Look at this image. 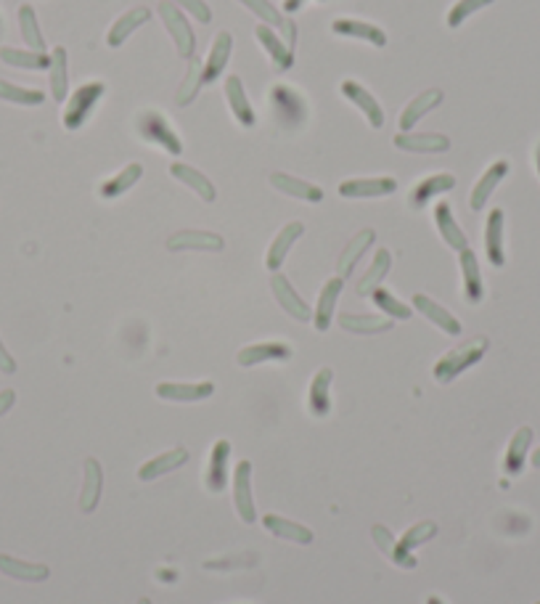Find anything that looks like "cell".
Here are the masks:
<instances>
[{
  "label": "cell",
  "mask_w": 540,
  "mask_h": 604,
  "mask_svg": "<svg viewBox=\"0 0 540 604\" xmlns=\"http://www.w3.org/2000/svg\"><path fill=\"white\" fill-rule=\"evenodd\" d=\"M488 348H490V340L480 334V337H472V340H466L464 345H458V348L448 350V353H445V356L434 364V369H432L434 382H440V385H450L458 374H464L466 369L477 366V364L485 358Z\"/></svg>",
  "instance_id": "6da1fadb"
},
{
  "label": "cell",
  "mask_w": 540,
  "mask_h": 604,
  "mask_svg": "<svg viewBox=\"0 0 540 604\" xmlns=\"http://www.w3.org/2000/svg\"><path fill=\"white\" fill-rule=\"evenodd\" d=\"M136 133H138L144 141L160 146L162 152H168V154H173V157L183 154V141H180V136L173 130L170 120H168L162 112H157V109H144V112L136 114Z\"/></svg>",
  "instance_id": "7a4b0ae2"
},
{
  "label": "cell",
  "mask_w": 540,
  "mask_h": 604,
  "mask_svg": "<svg viewBox=\"0 0 540 604\" xmlns=\"http://www.w3.org/2000/svg\"><path fill=\"white\" fill-rule=\"evenodd\" d=\"M104 93H106V82L93 80V82L80 85V88L69 96V101H67V109H64V128H67V130H80V128L88 122V117L93 114L96 104L104 98Z\"/></svg>",
  "instance_id": "3957f363"
},
{
  "label": "cell",
  "mask_w": 540,
  "mask_h": 604,
  "mask_svg": "<svg viewBox=\"0 0 540 604\" xmlns=\"http://www.w3.org/2000/svg\"><path fill=\"white\" fill-rule=\"evenodd\" d=\"M270 104H273V114H276V120H278L281 128L297 130V128L305 125V120H308V101L294 88H289V85H273L270 88Z\"/></svg>",
  "instance_id": "277c9868"
},
{
  "label": "cell",
  "mask_w": 540,
  "mask_h": 604,
  "mask_svg": "<svg viewBox=\"0 0 540 604\" xmlns=\"http://www.w3.org/2000/svg\"><path fill=\"white\" fill-rule=\"evenodd\" d=\"M160 16H162L168 32L173 35L180 56H183V59H193V53H196V35H193V29H191L185 13L180 11L176 3L162 0V3H160Z\"/></svg>",
  "instance_id": "5b68a950"
},
{
  "label": "cell",
  "mask_w": 540,
  "mask_h": 604,
  "mask_svg": "<svg viewBox=\"0 0 540 604\" xmlns=\"http://www.w3.org/2000/svg\"><path fill=\"white\" fill-rule=\"evenodd\" d=\"M340 197L345 200H379V197H389L397 192V181L389 176H379V178H350L340 184Z\"/></svg>",
  "instance_id": "8992f818"
},
{
  "label": "cell",
  "mask_w": 540,
  "mask_h": 604,
  "mask_svg": "<svg viewBox=\"0 0 540 604\" xmlns=\"http://www.w3.org/2000/svg\"><path fill=\"white\" fill-rule=\"evenodd\" d=\"M233 504L239 517L252 525L257 520V509H254V498H252V464L244 459L236 464L233 469Z\"/></svg>",
  "instance_id": "52a82bcc"
},
{
  "label": "cell",
  "mask_w": 540,
  "mask_h": 604,
  "mask_svg": "<svg viewBox=\"0 0 540 604\" xmlns=\"http://www.w3.org/2000/svg\"><path fill=\"white\" fill-rule=\"evenodd\" d=\"M225 247L223 236L215 231H196V228H185V231H176L168 239V249L170 252H220Z\"/></svg>",
  "instance_id": "ba28073f"
},
{
  "label": "cell",
  "mask_w": 540,
  "mask_h": 604,
  "mask_svg": "<svg viewBox=\"0 0 540 604\" xmlns=\"http://www.w3.org/2000/svg\"><path fill=\"white\" fill-rule=\"evenodd\" d=\"M392 144L400 152H411V154H442L450 152V138L442 133H395Z\"/></svg>",
  "instance_id": "9c48e42d"
},
{
  "label": "cell",
  "mask_w": 540,
  "mask_h": 604,
  "mask_svg": "<svg viewBox=\"0 0 540 604\" xmlns=\"http://www.w3.org/2000/svg\"><path fill=\"white\" fill-rule=\"evenodd\" d=\"M254 37L265 48V53L270 56V64H273L276 72H289L294 67V48H289L286 40L273 32V27L257 24L254 27Z\"/></svg>",
  "instance_id": "30bf717a"
},
{
  "label": "cell",
  "mask_w": 540,
  "mask_h": 604,
  "mask_svg": "<svg viewBox=\"0 0 540 604\" xmlns=\"http://www.w3.org/2000/svg\"><path fill=\"white\" fill-rule=\"evenodd\" d=\"M231 53H233V35L228 29H220L215 35V43H212L209 56H207L204 69H201V82L204 85H209V82L223 77V72H225L228 61H231Z\"/></svg>",
  "instance_id": "8fae6325"
},
{
  "label": "cell",
  "mask_w": 540,
  "mask_h": 604,
  "mask_svg": "<svg viewBox=\"0 0 540 604\" xmlns=\"http://www.w3.org/2000/svg\"><path fill=\"white\" fill-rule=\"evenodd\" d=\"M270 289L278 300V305L284 308L286 316H292L294 321H310L313 318V310L308 308V302L297 294V289L292 286V281L284 276V273H273L270 278Z\"/></svg>",
  "instance_id": "7c38bea8"
},
{
  "label": "cell",
  "mask_w": 540,
  "mask_h": 604,
  "mask_svg": "<svg viewBox=\"0 0 540 604\" xmlns=\"http://www.w3.org/2000/svg\"><path fill=\"white\" fill-rule=\"evenodd\" d=\"M442 90L440 88H429V90H424V93H419L416 98H411L408 104H405V109H403V114H400V120H397V128H400V133H408V130H413V125H419L432 109H437L440 104H442Z\"/></svg>",
  "instance_id": "4fadbf2b"
},
{
  "label": "cell",
  "mask_w": 540,
  "mask_h": 604,
  "mask_svg": "<svg viewBox=\"0 0 540 604\" xmlns=\"http://www.w3.org/2000/svg\"><path fill=\"white\" fill-rule=\"evenodd\" d=\"M228 459H231V443L228 440H217L212 445V453L207 459V469H204V485L212 493H223L228 488Z\"/></svg>",
  "instance_id": "5bb4252c"
},
{
  "label": "cell",
  "mask_w": 540,
  "mask_h": 604,
  "mask_svg": "<svg viewBox=\"0 0 540 604\" xmlns=\"http://www.w3.org/2000/svg\"><path fill=\"white\" fill-rule=\"evenodd\" d=\"M345 289V278L342 276H332L321 294H318V305L313 310V324L318 332H329V326L334 324V310H337V302H340V294Z\"/></svg>",
  "instance_id": "9a60e30c"
},
{
  "label": "cell",
  "mask_w": 540,
  "mask_h": 604,
  "mask_svg": "<svg viewBox=\"0 0 540 604\" xmlns=\"http://www.w3.org/2000/svg\"><path fill=\"white\" fill-rule=\"evenodd\" d=\"M305 233V225L300 223V220H292V223H286L278 233H276V239L270 241V247H268V255H265V268L268 271H278L281 265H284V260H286V255L292 252V247H294V241L300 239Z\"/></svg>",
  "instance_id": "2e32d148"
},
{
  "label": "cell",
  "mask_w": 540,
  "mask_h": 604,
  "mask_svg": "<svg viewBox=\"0 0 540 604\" xmlns=\"http://www.w3.org/2000/svg\"><path fill=\"white\" fill-rule=\"evenodd\" d=\"M340 90H342V96H345L350 104H356L360 112L365 114V120H368V125H371L373 130H379V128L384 125V109H381V104H379L360 82H356V80H345V82L340 85Z\"/></svg>",
  "instance_id": "e0dca14e"
},
{
  "label": "cell",
  "mask_w": 540,
  "mask_h": 604,
  "mask_svg": "<svg viewBox=\"0 0 540 604\" xmlns=\"http://www.w3.org/2000/svg\"><path fill=\"white\" fill-rule=\"evenodd\" d=\"M292 348L286 342H257V345H247L239 350L236 361L239 366L249 369L257 364H268V361H289L292 358Z\"/></svg>",
  "instance_id": "ac0fdd59"
},
{
  "label": "cell",
  "mask_w": 540,
  "mask_h": 604,
  "mask_svg": "<svg viewBox=\"0 0 540 604\" xmlns=\"http://www.w3.org/2000/svg\"><path fill=\"white\" fill-rule=\"evenodd\" d=\"M157 398L162 401H173V403H196V401H207L212 393H215V385L212 382H160L154 388Z\"/></svg>",
  "instance_id": "d6986e66"
},
{
  "label": "cell",
  "mask_w": 540,
  "mask_h": 604,
  "mask_svg": "<svg viewBox=\"0 0 540 604\" xmlns=\"http://www.w3.org/2000/svg\"><path fill=\"white\" fill-rule=\"evenodd\" d=\"M225 98H228V106L233 112V117L239 120L241 128H254L257 125V114L247 98V90H244V82L239 75H228L225 77Z\"/></svg>",
  "instance_id": "ffe728a7"
},
{
  "label": "cell",
  "mask_w": 540,
  "mask_h": 604,
  "mask_svg": "<svg viewBox=\"0 0 540 604\" xmlns=\"http://www.w3.org/2000/svg\"><path fill=\"white\" fill-rule=\"evenodd\" d=\"M458 265H461V284H464V294L472 305H480L485 297V284H482V271L477 263V255L466 247L458 252Z\"/></svg>",
  "instance_id": "44dd1931"
},
{
  "label": "cell",
  "mask_w": 540,
  "mask_h": 604,
  "mask_svg": "<svg viewBox=\"0 0 540 604\" xmlns=\"http://www.w3.org/2000/svg\"><path fill=\"white\" fill-rule=\"evenodd\" d=\"M450 189H456V176H450V173H434V176L419 181L411 189L408 204H411V209H421L424 204H429V201L434 200V197H440V194H448Z\"/></svg>",
  "instance_id": "7402d4cb"
},
{
  "label": "cell",
  "mask_w": 540,
  "mask_h": 604,
  "mask_svg": "<svg viewBox=\"0 0 540 604\" xmlns=\"http://www.w3.org/2000/svg\"><path fill=\"white\" fill-rule=\"evenodd\" d=\"M509 170H512V165H509L506 160H496V162L482 173V178L474 184L472 197H469V204H472L474 212H480V209L488 204V200L493 197V192L498 189V184L509 176Z\"/></svg>",
  "instance_id": "603a6c76"
},
{
  "label": "cell",
  "mask_w": 540,
  "mask_h": 604,
  "mask_svg": "<svg viewBox=\"0 0 540 604\" xmlns=\"http://www.w3.org/2000/svg\"><path fill=\"white\" fill-rule=\"evenodd\" d=\"M413 308L421 313V316H427L437 329H442L445 334H450V337H458L461 334V321L448 310V308H442L440 302H434L432 297H427V294H413Z\"/></svg>",
  "instance_id": "cb8c5ba5"
},
{
  "label": "cell",
  "mask_w": 540,
  "mask_h": 604,
  "mask_svg": "<svg viewBox=\"0 0 540 604\" xmlns=\"http://www.w3.org/2000/svg\"><path fill=\"white\" fill-rule=\"evenodd\" d=\"M332 382H334V372L329 366H324L308 390V408L316 419H326L332 413Z\"/></svg>",
  "instance_id": "d4e9b609"
},
{
  "label": "cell",
  "mask_w": 540,
  "mask_h": 604,
  "mask_svg": "<svg viewBox=\"0 0 540 604\" xmlns=\"http://www.w3.org/2000/svg\"><path fill=\"white\" fill-rule=\"evenodd\" d=\"M332 29L342 37H356V40H363L368 45H376V48H384L387 45V32L379 29L376 24H368V21H360V19H334L332 21Z\"/></svg>",
  "instance_id": "484cf974"
},
{
  "label": "cell",
  "mask_w": 540,
  "mask_h": 604,
  "mask_svg": "<svg viewBox=\"0 0 540 604\" xmlns=\"http://www.w3.org/2000/svg\"><path fill=\"white\" fill-rule=\"evenodd\" d=\"M188 461V451L185 448H173V451H165L154 459H149L146 464L138 467V480L141 482H152L157 477H165L168 472H176L183 464Z\"/></svg>",
  "instance_id": "4316f807"
},
{
  "label": "cell",
  "mask_w": 540,
  "mask_h": 604,
  "mask_svg": "<svg viewBox=\"0 0 540 604\" xmlns=\"http://www.w3.org/2000/svg\"><path fill=\"white\" fill-rule=\"evenodd\" d=\"M504 209H490L488 223H485V252L490 265L504 268L506 265V252H504Z\"/></svg>",
  "instance_id": "83f0119b"
},
{
  "label": "cell",
  "mask_w": 540,
  "mask_h": 604,
  "mask_svg": "<svg viewBox=\"0 0 540 604\" xmlns=\"http://www.w3.org/2000/svg\"><path fill=\"white\" fill-rule=\"evenodd\" d=\"M262 525H265V530L268 533H273L276 538H281V541H292V544H300V546H308V544H313V530L310 528H305V525H300V522H294V520H286V517H281V514H265L262 517Z\"/></svg>",
  "instance_id": "f1b7e54d"
},
{
  "label": "cell",
  "mask_w": 540,
  "mask_h": 604,
  "mask_svg": "<svg viewBox=\"0 0 540 604\" xmlns=\"http://www.w3.org/2000/svg\"><path fill=\"white\" fill-rule=\"evenodd\" d=\"M371 538L376 541V546L397 565V568H403V570H413L416 565H419V560L411 554V549H405L384 525H373L371 528Z\"/></svg>",
  "instance_id": "f546056e"
},
{
  "label": "cell",
  "mask_w": 540,
  "mask_h": 604,
  "mask_svg": "<svg viewBox=\"0 0 540 604\" xmlns=\"http://www.w3.org/2000/svg\"><path fill=\"white\" fill-rule=\"evenodd\" d=\"M434 225H437V231H440L442 241H445L450 249L461 252V249H466V247H469V239H466V233L461 231L458 220L453 217V209H450V204H448V201H440V204L434 207Z\"/></svg>",
  "instance_id": "4dcf8cb0"
},
{
  "label": "cell",
  "mask_w": 540,
  "mask_h": 604,
  "mask_svg": "<svg viewBox=\"0 0 540 604\" xmlns=\"http://www.w3.org/2000/svg\"><path fill=\"white\" fill-rule=\"evenodd\" d=\"M533 429L530 427H520L514 432V437L509 440V448H506V456H504V472L509 477H517L522 469H525V461H528V453H530V445H533Z\"/></svg>",
  "instance_id": "1f68e13d"
},
{
  "label": "cell",
  "mask_w": 540,
  "mask_h": 604,
  "mask_svg": "<svg viewBox=\"0 0 540 604\" xmlns=\"http://www.w3.org/2000/svg\"><path fill=\"white\" fill-rule=\"evenodd\" d=\"M270 184H273V189H278V192L286 194V197L310 201V204L324 201V189H321V186L308 184V181H302V178H294V176H289V173H273V176H270Z\"/></svg>",
  "instance_id": "d6a6232c"
},
{
  "label": "cell",
  "mask_w": 540,
  "mask_h": 604,
  "mask_svg": "<svg viewBox=\"0 0 540 604\" xmlns=\"http://www.w3.org/2000/svg\"><path fill=\"white\" fill-rule=\"evenodd\" d=\"M149 19H152V11H149L146 5L130 8L128 13H122V16L112 24L109 35H106V45H109V48H120V45H122L138 27H144Z\"/></svg>",
  "instance_id": "836d02e7"
},
{
  "label": "cell",
  "mask_w": 540,
  "mask_h": 604,
  "mask_svg": "<svg viewBox=\"0 0 540 604\" xmlns=\"http://www.w3.org/2000/svg\"><path fill=\"white\" fill-rule=\"evenodd\" d=\"M101 490H104V469L96 459H85V480H82V490H80V509L85 514L96 512V506L101 501Z\"/></svg>",
  "instance_id": "e575fe53"
},
{
  "label": "cell",
  "mask_w": 540,
  "mask_h": 604,
  "mask_svg": "<svg viewBox=\"0 0 540 604\" xmlns=\"http://www.w3.org/2000/svg\"><path fill=\"white\" fill-rule=\"evenodd\" d=\"M170 176H173L176 181H180L183 186H188L193 194H199L204 201L217 200L215 184H212L204 173H199L196 168H191V165H185V162H173V165H170Z\"/></svg>",
  "instance_id": "d590c367"
},
{
  "label": "cell",
  "mask_w": 540,
  "mask_h": 604,
  "mask_svg": "<svg viewBox=\"0 0 540 604\" xmlns=\"http://www.w3.org/2000/svg\"><path fill=\"white\" fill-rule=\"evenodd\" d=\"M389 268H392V255H389V249H376V255H373L368 271L360 276L358 284H356V292H358L360 297H371V294L381 286V281H384V276L389 273Z\"/></svg>",
  "instance_id": "8d00e7d4"
},
{
  "label": "cell",
  "mask_w": 540,
  "mask_h": 604,
  "mask_svg": "<svg viewBox=\"0 0 540 604\" xmlns=\"http://www.w3.org/2000/svg\"><path fill=\"white\" fill-rule=\"evenodd\" d=\"M373 239H376V233H373L371 228H363V231H358V233L348 241V247L342 249V255H340V260H337V273H340L342 278H348V276L356 271V265L360 263V257L368 252V247L373 244Z\"/></svg>",
  "instance_id": "74e56055"
},
{
  "label": "cell",
  "mask_w": 540,
  "mask_h": 604,
  "mask_svg": "<svg viewBox=\"0 0 540 604\" xmlns=\"http://www.w3.org/2000/svg\"><path fill=\"white\" fill-rule=\"evenodd\" d=\"M337 321L350 334H381V332H389L395 324L387 316H371V313H342Z\"/></svg>",
  "instance_id": "f35d334b"
},
{
  "label": "cell",
  "mask_w": 540,
  "mask_h": 604,
  "mask_svg": "<svg viewBox=\"0 0 540 604\" xmlns=\"http://www.w3.org/2000/svg\"><path fill=\"white\" fill-rule=\"evenodd\" d=\"M0 573L8 576V578H16V581H27V584H37V581H45L51 576V570L45 565L24 562V560L8 557V554H0Z\"/></svg>",
  "instance_id": "ab89813d"
},
{
  "label": "cell",
  "mask_w": 540,
  "mask_h": 604,
  "mask_svg": "<svg viewBox=\"0 0 540 604\" xmlns=\"http://www.w3.org/2000/svg\"><path fill=\"white\" fill-rule=\"evenodd\" d=\"M141 176H144V168H141L138 162H130V165H125L114 178H109L106 184H101L98 197H104V200H117V197H122L125 192H130V189L141 181Z\"/></svg>",
  "instance_id": "60d3db41"
},
{
  "label": "cell",
  "mask_w": 540,
  "mask_h": 604,
  "mask_svg": "<svg viewBox=\"0 0 540 604\" xmlns=\"http://www.w3.org/2000/svg\"><path fill=\"white\" fill-rule=\"evenodd\" d=\"M51 96L61 104L69 93V67H67V48L56 45L51 51Z\"/></svg>",
  "instance_id": "b9f144b4"
},
{
  "label": "cell",
  "mask_w": 540,
  "mask_h": 604,
  "mask_svg": "<svg viewBox=\"0 0 540 604\" xmlns=\"http://www.w3.org/2000/svg\"><path fill=\"white\" fill-rule=\"evenodd\" d=\"M0 61H5L8 67L16 69H48L51 67V56L48 53H37V51H19V48H0Z\"/></svg>",
  "instance_id": "7bdbcfd3"
},
{
  "label": "cell",
  "mask_w": 540,
  "mask_h": 604,
  "mask_svg": "<svg viewBox=\"0 0 540 604\" xmlns=\"http://www.w3.org/2000/svg\"><path fill=\"white\" fill-rule=\"evenodd\" d=\"M19 29H21V37L29 45V51L45 53V40H43L40 24H37V13H35L32 5H21L19 8Z\"/></svg>",
  "instance_id": "ee69618b"
},
{
  "label": "cell",
  "mask_w": 540,
  "mask_h": 604,
  "mask_svg": "<svg viewBox=\"0 0 540 604\" xmlns=\"http://www.w3.org/2000/svg\"><path fill=\"white\" fill-rule=\"evenodd\" d=\"M191 64H188V72H185V77H183V82H180L178 93H176V101H178V106H188L196 96H199V90H201V69H204V64L199 61V59H188Z\"/></svg>",
  "instance_id": "f6af8a7d"
},
{
  "label": "cell",
  "mask_w": 540,
  "mask_h": 604,
  "mask_svg": "<svg viewBox=\"0 0 540 604\" xmlns=\"http://www.w3.org/2000/svg\"><path fill=\"white\" fill-rule=\"evenodd\" d=\"M371 300H373V305L387 316V318H397V321H408L411 316H413V308H408L405 302H400L392 292H387V289H376L373 294H371Z\"/></svg>",
  "instance_id": "bcb514c9"
},
{
  "label": "cell",
  "mask_w": 540,
  "mask_h": 604,
  "mask_svg": "<svg viewBox=\"0 0 540 604\" xmlns=\"http://www.w3.org/2000/svg\"><path fill=\"white\" fill-rule=\"evenodd\" d=\"M0 98L8 104H19V106H40L45 101V93L35 90V88H19L13 82L0 80Z\"/></svg>",
  "instance_id": "7dc6e473"
},
{
  "label": "cell",
  "mask_w": 540,
  "mask_h": 604,
  "mask_svg": "<svg viewBox=\"0 0 540 604\" xmlns=\"http://www.w3.org/2000/svg\"><path fill=\"white\" fill-rule=\"evenodd\" d=\"M440 533V528H437V522H432V520H421V522H416V525H411L405 533H403V538H400V544L405 546V549H416V546H424L427 541H432L434 536Z\"/></svg>",
  "instance_id": "c3c4849f"
},
{
  "label": "cell",
  "mask_w": 540,
  "mask_h": 604,
  "mask_svg": "<svg viewBox=\"0 0 540 604\" xmlns=\"http://www.w3.org/2000/svg\"><path fill=\"white\" fill-rule=\"evenodd\" d=\"M496 0H456L453 3V8L448 11V27L450 29H458L472 13H477V11H482L485 5H493Z\"/></svg>",
  "instance_id": "681fc988"
},
{
  "label": "cell",
  "mask_w": 540,
  "mask_h": 604,
  "mask_svg": "<svg viewBox=\"0 0 540 604\" xmlns=\"http://www.w3.org/2000/svg\"><path fill=\"white\" fill-rule=\"evenodd\" d=\"M241 5H247L257 19H262V24H268V27H284V16H281V11L270 3V0H239Z\"/></svg>",
  "instance_id": "f907efd6"
},
{
  "label": "cell",
  "mask_w": 540,
  "mask_h": 604,
  "mask_svg": "<svg viewBox=\"0 0 540 604\" xmlns=\"http://www.w3.org/2000/svg\"><path fill=\"white\" fill-rule=\"evenodd\" d=\"M170 3H176L178 8H185L193 19H199L201 24H209L212 21V11H209V5L204 3V0H170Z\"/></svg>",
  "instance_id": "816d5d0a"
},
{
  "label": "cell",
  "mask_w": 540,
  "mask_h": 604,
  "mask_svg": "<svg viewBox=\"0 0 540 604\" xmlns=\"http://www.w3.org/2000/svg\"><path fill=\"white\" fill-rule=\"evenodd\" d=\"M0 372H3V374H13V372H16V361H13L11 353L5 350L3 340H0Z\"/></svg>",
  "instance_id": "f5cc1de1"
},
{
  "label": "cell",
  "mask_w": 540,
  "mask_h": 604,
  "mask_svg": "<svg viewBox=\"0 0 540 604\" xmlns=\"http://www.w3.org/2000/svg\"><path fill=\"white\" fill-rule=\"evenodd\" d=\"M13 403H16V393H13V390H3V393H0V416L8 413Z\"/></svg>",
  "instance_id": "db71d44e"
},
{
  "label": "cell",
  "mask_w": 540,
  "mask_h": 604,
  "mask_svg": "<svg viewBox=\"0 0 540 604\" xmlns=\"http://www.w3.org/2000/svg\"><path fill=\"white\" fill-rule=\"evenodd\" d=\"M530 461H533V467H536V469H540V448H536V453L530 456Z\"/></svg>",
  "instance_id": "11a10c76"
},
{
  "label": "cell",
  "mask_w": 540,
  "mask_h": 604,
  "mask_svg": "<svg viewBox=\"0 0 540 604\" xmlns=\"http://www.w3.org/2000/svg\"><path fill=\"white\" fill-rule=\"evenodd\" d=\"M536 168H538V178H540V144H538V149H536Z\"/></svg>",
  "instance_id": "9f6ffc18"
},
{
  "label": "cell",
  "mask_w": 540,
  "mask_h": 604,
  "mask_svg": "<svg viewBox=\"0 0 540 604\" xmlns=\"http://www.w3.org/2000/svg\"><path fill=\"white\" fill-rule=\"evenodd\" d=\"M427 604H445V602H442L440 597H429V600H427Z\"/></svg>",
  "instance_id": "6f0895ef"
},
{
  "label": "cell",
  "mask_w": 540,
  "mask_h": 604,
  "mask_svg": "<svg viewBox=\"0 0 540 604\" xmlns=\"http://www.w3.org/2000/svg\"><path fill=\"white\" fill-rule=\"evenodd\" d=\"M136 604H152V600H146V597H141V600H138V602H136Z\"/></svg>",
  "instance_id": "680465c9"
},
{
  "label": "cell",
  "mask_w": 540,
  "mask_h": 604,
  "mask_svg": "<svg viewBox=\"0 0 540 604\" xmlns=\"http://www.w3.org/2000/svg\"><path fill=\"white\" fill-rule=\"evenodd\" d=\"M0 35H3V16H0Z\"/></svg>",
  "instance_id": "91938a15"
},
{
  "label": "cell",
  "mask_w": 540,
  "mask_h": 604,
  "mask_svg": "<svg viewBox=\"0 0 540 604\" xmlns=\"http://www.w3.org/2000/svg\"><path fill=\"white\" fill-rule=\"evenodd\" d=\"M536 604H540V602H536Z\"/></svg>",
  "instance_id": "94428289"
}]
</instances>
